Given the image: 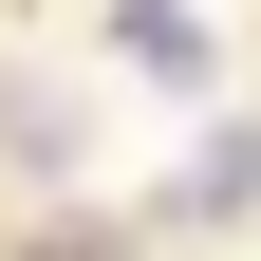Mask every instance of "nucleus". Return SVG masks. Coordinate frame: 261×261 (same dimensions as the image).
Instances as JSON below:
<instances>
[{
    "label": "nucleus",
    "mask_w": 261,
    "mask_h": 261,
    "mask_svg": "<svg viewBox=\"0 0 261 261\" xmlns=\"http://www.w3.org/2000/svg\"><path fill=\"white\" fill-rule=\"evenodd\" d=\"M0 149H19V168H38V187H56V168H75V149H93V130H75V93H56V75H38V93H0Z\"/></svg>",
    "instance_id": "f257e3e1"
},
{
    "label": "nucleus",
    "mask_w": 261,
    "mask_h": 261,
    "mask_svg": "<svg viewBox=\"0 0 261 261\" xmlns=\"http://www.w3.org/2000/svg\"><path fill=\"white\" fill-rule=\"evenodd\" d=\"M130 75H168V93H205V19H187V0H130Z\"/></svg>",
    "instance_id": "f03ea898"
}]
</instances>
